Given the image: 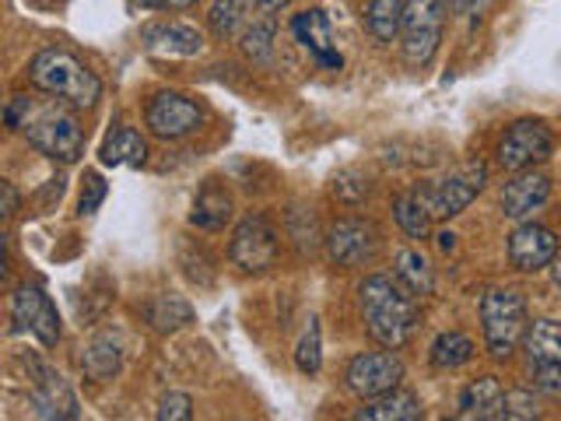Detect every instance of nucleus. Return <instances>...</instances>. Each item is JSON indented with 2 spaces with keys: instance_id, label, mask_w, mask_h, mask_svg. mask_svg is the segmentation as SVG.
<instances>
[{
  "instance_id": "9",
  "label": "nucleus",
  "mask_w": 561,
  "mask_h": 421,
  "mask_svg": "<svg viewBox=\"0 0 561 421\" xmlns=\"http://www.w3.org/2000/svg\"><path fill=\"white\" fill-rule=\"evenodd\" d=\"M554 151V134L543 120H516L499 145V166L505 172H526L548 162Z\"/></svg>"
},
{
  "instance_id": "12",
  "label": "nucleus",
  "mask_w": 561,
  "mask_h": 421,
  "mask_svg": "<svg viewBox=\"0 0 561 421\" xmlns=\"http://www.w3.org/2000/svg\"><path fill=\"white\" fill-rule=\"evenodd\" d=\"M28 373H32V390H28V403L35 408L39 418H57V421H70L78 418V397L70 390V383L43 359H28Z\"/></svg>"
},
{
  "instance_id": "42",
  "label": "nucleus",
  "mask_w": 561,
  "mask_h": 421,
  "mask_svg": "<svg viewBox=\"0 0 561 421\" xmlns=\"http://www.w3.org/2000/svg\"><path fill=\"white\" fill-rule=\"evenodd\" d=\"M32 4H35V8H43V11H53V8L60 4V0H32Z\"/></svg>"
},
{
  "instance_id": "23",
  "label": "nucleus",
  "mask_w": 561,
  "mask_h": 421,
  "mask_svg": "<svg viewBox=\"0 0 561 421\" xmlns=\"http://www.w3.org/2000/svg\"><path fill=\"white\" fill-rule=\"evenodd\" d=\"M145 320L158 330V333H175L193 323V306L186 303L183 295L165 292V295H154L151 303L145 306Z\"/></svg>"
},
{
  "instance_id": "24",
  "label": "nucleus",
  "mask_w": 561,
  "mask_h": 421,
  "mask_svg": "<svg viewBox=\"0 0 561 421\" xmlns=\"http://www.w3.org/2000/svg\"><path fill=\"white\" fill-rule=\"evenodd\" d=\"M393 277L400 281L403 292H411L414 298H425L435 292V271L432 263L421 257L417 250H400L393 260Z\"/></svg>"
},
{
  "instance_id": "40",
  "label": "nucleus",
  "mask_w": 561,
  "mask_h": 421,
  "mask_svg": "<svg viewBox=\"0 0 561 421\" xmlns=\"http://www.w3.org/2000/svg\"><path fill=\"white\" fill-rule=\"evenodd\" d=\"M285 8H291V0H256V14H280Z\"/></svg>"
},
{
  "instance_id": "18",
  "label": "nucleus",
  "mask_w": 561,
  "mask_h": 421,
  "mask_svg": "<svg viewBox=\"0 0 561 421\" xmlns=\"http://www.w3.org/2000/svg\"><path fill=\"white\" fill-rule=\"evenodd\" d=\"M236 215V204H232V193H228L218 180H207L193 201L190 210V225L201 228V232H221V228L232 221Z\"/></svg>"
},
{
  "instance_id": "3",
  "label": "nucleus",
  "mask_w": 561,
  "mask_h": 421,
  "mask_svg": "<svg viewBox=\"0 0 561 421\" xmlns=\"http://www.w3.org/2000/svg\"><path fill=\"white\" fill-rule=\"evenodd\" d=\"M28 84L39 88L43 95L60 99L75 110H92L102 99V81L92 67L78 60L70 49H43L28 64Z\"/></svg>"
},
{
  "instance_id": "36",
  "label": "nucleus",
  "mask_w": 561,
  "mask_h": 421,
  "mask_svg": "<svg viewBox=\"0 0 561 421\" xmlns=\"http://www.w3.org/2000/svg\"><path fill=\"white\" fill-rule=\"evenodd\" d=\"M537 400L530 390H508L502 403V418H537Z\"/></svg>"
},
{
  "instance_id": "19",
  "label": "nucleus",
  "mask_w": 561,
  "mask_h": 421,
  "mask_svg": "<svg viewBox=\"0 0 561 421\" xmlns=\"http://www.w3.org/2000/svg\"><path fill=\"white\" fill-rule=\"evenodd\" d=\"M78 368H81L84 379L110 383L113 376H119V368H123V344L113 338V333H99V338H92L81 348Z\"/></svg>"
},
{
  "instance_id": "33",
  "label": "nucleus",
  "mask_w": 561,
  "mask_h": 421,
  "mask_svg": "<svg viewBox=\"0 0 561 421\" xmlns=\"http://www.w3.org/2000/svg\"><path fill=\"white\" fill-rule=\"evenodd\" d=\"M154 418L158 421H190L193 418V397L190 394H180V390L165 394L162 400H158Z\"/></svg>"
},
{
  "instance_id": "15",
  "label": "nucleus",
  "mask_w": 561,
  "mask_h": 421,
  "mask_svg": "<svg viewBox=\"0 0 561 421\" xmlns=\"http://www.w3.org/2000/svg\"><path fill=\"white\" fill-rule=\"evenodd\" d=\"M140 46L154 57H197L204 49V35L180 18H158L140 29Z\"/></svg>"
},
{
  "instance_id": "20",
  "label": "nucleus",
  "mask_w": 561,
  "mask_h": 421,
  "mask_svg": "<svg viewBox=\"0 0 561 421\" xmlns=\"http://www.w3.org/2000/svg\"><path fill=\"white\" fill-rule=\"evenodd\" d=\"M145 158H148V145H145V137H140V130L134 127H113L99 148V162L105 169H116V166L137 169V166H145Z\"/></svg>"
},
{
  "instance_id": "7",
  "label": "nucleus",
  "mask_w": 561,
  "mask_h": 421,
  "mask_svg": "<svg viewBox=\"0 0 561 421\" xmlns=\"http://www.w3.org/2000/svg\"><path fill=\"white\" fill-rule=\"evenodd\" d=\"M280 257V242L274 225L263 218V215H245L232 239H228V260L236 263L242 274H263L271 271Z\"/></svg>"
},
{
  "instance_id": "4",
  "label": "nucleus",
  "mask_w": 561,
  "mask_h": 421,
  "mask_svg": "<svg viewBox=\"0 0 561 421\" xmlns=\"http://www.w3.org/2000/svg\"><path fill=\"white\" fill-rule=\"evenodd\" d=\"M481 330L491 359H508L516 344L526 338L530 320H526V298L513 288H491L481 298Z\"/></svg>"
},
{
  "instance_id": "41",
  "label": "nucleus",
  "mask_w": 561,
  "mask_h": 421,
  "mask_svg": "<svg viewBox=\"0 0 561 421\" xmlns=\"http://www.w3.org/2000/svg\"><path fill=\"white\" fill-rule=\"evenodd\" d=\"M551 281H554V288L561 292V257H554V263H551Z\"/></svg>"
},
{
  "instance_id": "14",
  "label": "nucleus",
  "mask_w": 561,
  "mask_h": 421,
  "mask_svg": "<svg viewBox=\"0 0 561 421\" xmlns=\"http://www.w3.org/2000/svg\"><path fill=\"white\" fill-rule=\"evenodd\" d=\"M505 253H508V263H513L516 271L534 274V271H543V268H551V263H554L558 236L551 232V228H543V225L523 221L516 232L508 236Z\"/></svg>"
},
{
  "instance_id": "39",
  "label": "nucleus",
  "mask_w": 561,
  "mask_h": 421,
  "mask_svg": "<svg viewBox=\"0 0 561 421\" xmlns=\"http://www.w3.org/2000/svg\"><path fill=\"white\" fill-rule=\"evenodd\" d=\"M197 0H145V8H158V11H186Z\"/></svg>"
},
{
  "instance_id": "6",
  "label": "nucleus",
  "mask_w": 561,
  "mask_h": 421,
  "mask_svg": "<svg viewBox=\"0 0 561 421\" xmlns=\"http://www.w3.org/2000/svg\"><path fill=\"white\" fill-rule=\"evenodd\" d=\"M446 4L443 0H408L403 8V60L411 67H428L443 43Z\"/></svg>"
},
{
  "instance_id": "21",
  "label": "nucleus",
  "mask_w": 561,
  "mask_h": 421,
  "mask_svg": "<svg viewBox=\"0 0 561 421\" xmlns=\"http://www.w3.org/2000/svg\"><path fill=\"white\" fill-rule=\"evenodd\" d=\"M505 390L495 376L473 379L460 394V418H478V421H499L502 418Z\"/></svg>"
},
{
  "instance_id": "22",
  "label": "nucleus",
  "mask_w": 561,
  "mask_h": 421,
  "mask_svg": "<svg viewBox=\"0 0 561 421\" xmlns=\"http://www.w3.org/2000/svg\"><path fill=\"white\" fill-rule=\"evenodd\" d=\"M421 414V400L411 394V390H390V394H382V397H373V400H365V408L355 411L358 421H417Z\"/></svg>"
},
{
  "instance_id": "37",
  "label": "nucleus",
  "mask_w": 561,
  "mask_h": 421,
  "mask_svg": "<svg viewBox=\"0 0 561 421\" xmlns=\"http://www.w3.org/2000/svg\"><path fill=\"white\" fill-rule=\"evenodd\" d=\"M488 4H491V0H449L446 8L453 14H460V18H478V14L488 11Z\"/></svg>"
},
{
  "instance_id": "30",
  "label": "nucleus",
  "mask_w": 561,
  "mask_h": 421,
  "mask_svg": "<svg viewBox=\"0 0 561 421\" xmlns=\"http://www.w3.org/2000/svg\"><path fill=\"white\" fill-rule=\"evenodd\" d=\"M393 218L411 239H428L432 236V215L421 207V201L414 197V193H403V197L393 201Z\"/></svg>"
},
{
  "instance_id": "5",
  "label": "nucleus",
  "mask_w": 561,
  "mask_h": 421,
  "mask_svg": "<svg viewBox=\"0 0 561 421\" xmlns=\"http://www.w3.org/2000/svg\"><path fill=\"white\" fill-rule=\"evenodd\" d=\"M484 180H488V169L478 162V166H463L460 172L446 175V180L417 183L411 193L432 215V221H449L473 204V197L484 190Z\"/></svg>"
},
{
  "instance_id": "32",
  "label": "nucleus",
  "mask_w": 561,
  "mask_h": 421,
  "mask_svg": "<svg viewBox=\"0 0 561 421\" xmlns=\"http://www.w3.org/2000/svg\"><path fill=\"white\" fill-rule=\"evenodd\" d=\"M105 193H110V186H105V180L95 172V169H88L84 172V190H81V201H78V215H95V210L102 207L105 201Z\"/></svg>"
},
{
  "instance_id": "8",
  "label": "nucleus",
  "mask_w": 561,
  "mask_h": 421,
  "mask_svg": "<svg viewBox=\"0 0 561 421\" xmlns=\"http://www.w3.org/2000/svg\"><path fill=\"white\" fill-rule=\"evenodd\" d=\"M403 379V362L393 348H382V351H362L347 362L344 368V383L347 390L362 397V400H373L397 390Z\"/></svg>"
},
{
  "instance_id": "25",
  "label": "nucleus",
  "mask_w": 561,
  "mask_h": 421,
  "mask_svg": "<svg viewBox=\"0 0 561 421\" xmlns=\"http://www.w3.org/2000/svg\"><path fill=\"white\" fill-rule=\"evenodd\" d=\"M256 14V0H215L207 11V25L218 39H232L242 35V29L253 22Z\"/></svg>"
},
{
  "instance_id": "1",
  "label": "nucleus",
  "mask_w": 561,
  "mask_h": 421,
  "mask_svg": "<svg viewBox=\"0 0 561 421\" xmlns=\"http://www.w3.org/2000/svg\"><path fill=\"white\" fill-rule=\"evenodd\" d=\"M8 130H22L28 145L53 158V162L70 166L84 155V130L75 116V105L60 99H32V95H11L4 110Z\"/></svg>"
},
{
  "instance_id": "28",
  "label": "nucleus",
  "mask_w": 561,
  "mask_h": 421,
  "mask_svg": "<svg viewBox=\"0 0 561 421\" xmlns=\"http://www.w3.org/2000/svg\"><path fill=\"white\" fill-rule=\"evenodd\" d=\"M523 348L530 362H561V320H534L526 330Z\"/></svg>"
},
{
  "instance_id": "35",
  "label": "nucleus",
  "mask_w": 561,
  "mask_h": 421,
  "mask_svg": "<svg viewBox=\"0 0 561 421\" xmlns=\"http://www.w3.org/2000/svg\"><path fill=\"white\" fill-rule=\"evenodd\" d=\"M534 386L540 394L561 400V362H537L534 365Z\"/></svg>"
},
{
  "instance_id": "26",
  "label": "nucleus",
  "mask_w": 561,
  "mask_h": 421,
  "mask_svg": "<svg viewBox=\"0 0 561 421\" xmlns=\"http://www.w3.org/2000/svg\"><path fill=\"white\" fill-rule=\"evenodd\" d=\"M403 8L408 0H373L365 11V29L379 46H390L403 32Z\"/></svg>"
},
{
  "instance_id": "13",
  "label": "nucleus",
  "mask_w": 561,
  "mask_h": 421,
  "mask_svg": "<svg viewBox=\"0 0 561 421\" xmlns=\"http://www.w3.org/2000/svg\"><path fill=\"white\" fill-rule=\"evenodd\" d=\"M379 228L368 218H341L327 232V257L337 268H362L379 253Z\"/></svg>"
},
{
  "instance_id": "31",
  "label": "nucleus",
  "mask_w": 561,
  "mask_h": 421,
  "mask_svg": "<svg viewBox=\"0 0 561 421\" xmlns=\"http://www.w3.org/2000/svg\"><path fill=\"white\" fill-rule=\"evenodd\" d=\"M295 365H298V373H306V376H316L323 368V333L316 316L309 320V330L302 333V341L295 348Z\"/></svg>"
},
{
  "instance_id": "16",
  "label": "nucleus",
  "mask_w": 561,
  "mask_h": 421,
  "mask_svg": "<svg viewBox=\"0 0 561 421\" xmlns=\"http://www.w3.org/2000/svg\"><path fill=\"white\" fill-rule=\"evenodd\" d=\"M551 197V180L543 172H534V169H526V172H516V180H508L502 186V215L505 218H513V221H526L534 215V210H540L543 204H548Z\"/></svg>"
},
{
  "instance_id": "43",
  "label": "nucleus",
  "mask_w": 561,
  "mask_h": 421,
  "mask_svg": "<svg viewBox=\"0 0 561 421\" xmlns=\"http://www.w3.org/2000/svg\"><path fill=\"white\" fill-rule=\"evenodd\" d=\"M453 239L456 236H438V246H443V250H453Z\"/></svg>"
},
{
  "instance_id": "27",
  "label": "nucleus",
  "mask_w": 561,
  "mask_h": 421,
  "mask_svg": "<svg viewBox=\"0 0 561 421\" xmlns=\"http://www.w3.org/2000/svg\"><path fill=\"white\" fill-rule=\"evenodd\" d=\"M473 355H478V344H473L467 333H460V330L438 333V338L432 341V348H428V359H432L435 368H460Z\"/></svg>"
},
{
  "instance_id": "34",
  "label": "nucleus",
  "mask_w": 561,
  "mask_h": 421,
  "mask_svg": "<svg viewBox=\"0 0 561 421\" xmlns=\"http://www.w3.org/2000/svg\"><path fill=\"white\" fill-rule=\"evenodd\" d=\"M333 193H337V197L347 201V204H358L362 197H368V175L347 169V172L337 175V180H333Z\"/></svg>"
},
{
  "instance_id": "11",
  "label": "nucleus",
  "mask_w": 561,
  "mask_h": 421,
  "mask_svg": "<svg viewBox=\"0 0 561 421\" xmlns=\"http://www.w3.org/2000/svg\"><path fill=\"white\" fill-rule=\"evenodd\" d=\"M145 127L162 140H180L204 127V110L180 92H158L145 110Z\"/></svg>"
},
{
  "instance_id": "29",
  "label": "nucleus",
  "mask_w": 561,
  "mask_h": 421,
  "mask_svg": "<svg viewBox=\"0 0 561 421\" xmlns=\"http://www.w3.org/2000/svg\"><path fill=\"white\" fill-rule=\"evenodd\" d=\"M274 35H277V18L253 14V22L239 35V46L253 64H263V60H271V53H274Z\"/></svg>"
},
{
  "instance_id": "38",
  "label": "nucleus",
  "mask_w": 561,
  "mask_h": 421,
  "mask_svg": "<svg viewBox=\"0 0 561 421\" xmlns=\"http://www.w3.org/2000/svg\"><path fill=\"white\" fill-rule=\"evenodd\" d=\"M0 190H4V218L11 221V218L18 215V204H22V201H18V190H14V183H11V180L0 183Z\"/></svg>"
},
{
  "instance_id": "17",
  "label": "nucleus",
  "mask_w": 561,
  "mask_h": 421,
  "mask_svg": "<svg viewBox=\"0 0 561 421\" xmlns=\"http://www.w3.org/2000/svg\"><path fill=\"white\" fill-rule=\"evenodd\" d=\"M291 35L312 53L316 64H323V67H330V70H341L344 60H341V53L333 49V39H330V18H327L323 8H309V11H302V14H295V18H291Z\"/></svg>"
},
{
  "instance_id": "2",
  "label": "nucleus",
  "mask_w": 561,
  "mask_h": 421,
  "mask_svg": "<svg viewBox=\"0 0 561 421\" xmlns=\"http://www.w3.org/2000/svg\"><path fill=\"white\" fill-rule=\"evenodd\" d=\"M362 323L379 348L400 351L417 330V303L411 292L400 288L397 277L368 274L358 285Z\"/></svg>"
},
{
  "instance_id": "10",
  "label": "nucleus",
  "mask_w": 561,
  "mask_h": 421,
  "mask_svg": "<svg viewBox=\"0 0 561 421\" xmlns=\"http://www.w3.org/2000/svg\"><path fill=\"white\" fill-rule=\"evenodd\" d=\"M11 323L14 330H28L43 348L60 344V312L39 285H18L11 292Z\"/></svg>"
}]
</instances>
